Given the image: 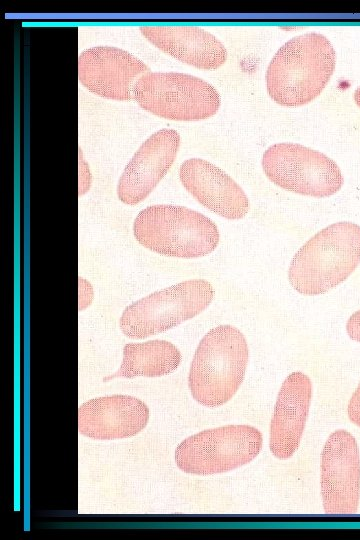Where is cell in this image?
<instances>
[{
	"label": "cell",
	"mask_w": 360,
	"mask_h": 540,
	"mask_svg": "<svg viewBox=\"0 0 360 540\" xmlns=\"http://www.w3.org/2000/svg\"><path fill=\"white\" fill-rule=\"evenodd\" d=\"M214 289L204 279H191L158 290L125 308L120 317L122 332L144 339L187 321L211 303Z\"/></svg>",
	"instance_id": "6"
},
{
	"label": "cell",
	"mask_w": 360,
	"mask_h": 540,
	"mask_svg": "<svg viewBox=\"0 0 360 540\" xmlns=\"http://www.w3.org/2000/svg\"><path fill=\"white\" fill-rule=\"evenodd\" d=\"M336 65V52L323 34L310 32L284 43L266 71L269 96L287 107L302 106L321 94Z\"/></svg>",
	"instance_id": "1"
},
{
	"label": "cell",
	"mask_w": 360,
	"mask_h": 540,
	"mask_svg": "<svg viewBox=\"0 0 360 540\" xmlns=\"http://www.w3.org/2000/svg\"><path fill=\"white\" fill-rule=\"evenodd\" d=\"M91 183V174L89 167L85 162L82 152L79 149V194H84L88 191Z\"/></svg>",
	"instance_id": "18"
},
{
	"label": "cell",
	"mask_w": 360,
	"mask_h": 540,
	"mask_svg": "<svg viewBox=\"0 0 360 540\" xmlns=\"http://www.w3.org/2000/svg\"><path fill=\"white\" fill-rule=\"evenodd\" d=\"M180 146L174 129H161L149 136L134 153L117 185L120 201L136 205L157 186L172 166Z\"/></svg>",
	"instance_id": "11"
},
{
	"label": "cell",
	"mask_w": 360,
	"mask_h": 540,
	"mask_svg": "<svg viewBox=\"0 0 360 540\" xmlns=\"http://www.w3.org/2000/svg\"><path fill=\"white\" fill-rule=\"evenodd\" d=\"M348 336L357 342H360V310L353 313L346 323Z\"/></svg>",
	"instance_id": "20"
},
{
	"label": "cell",
	"mask_w": 360,
	"mask_h": 540,
	"mask_svg": "<svg viewBox=\"0 0 360 540\" xmlns=\"http://www.w3.org/2000/svg\"><path fill=\"white\" fill-rule=\"evenodd\" d=\"M140 32L164 53L202 70H215L227 59L223 43L200 27L145 25Z\"/></svg>",
	"instance_id": "15"
},
{
	"label": "cell",
	"mask_w": 360,
	"mask_h": 540,
	"mask_svg": "<svg viewBox=\"0 0 360 540\" xmlns=\"http://www.w3.org/2000/svg\"><path fill=\"white\" fill-rule=\"evenodd\" d=\"M184 188L204 207L221 217L236 220L249 211L243 189L221 168L201 158L184 161L179 169Z\"/></svg>",
	"instance_id": "13"
},
{
	"label": "cell",
	"mask_w": 360,
	"mask_h": 540,
	"mask_svg": "<svg viewBox=\"0 0 360 540\" xmlns=\"http://www.w3.org/2000/svg\"><path fill=\"white\" fill-rule=\"evenodd\" d=\"M360 263V226L331 224L312 236L294 255L288 270L292 287L319 295L346 280Z\"/></svg>",
	"instance_id": "2"
},
{
	"label": "cell",
	"mask_w": 360,
	"mask_h": 540,
	"mask_svg": "<svg viewBox=\"0 0 360 540\" xmlns=\"http://www.w3.org/2000/svg\"><path fill=\"white\" fill-rule=\"evenodd\" d=\"M149 68L133 54L113 46H95L78 58V78L90 92L103 98L128 101Z\"/></svg>",
	"instance_id": "10"
},
{
	"label": "cell",
	"mask_w": 360,
	"mask_h": 540,
	"mask_svg": "<svg viewBox=\"0 0 360 540\" xmlns=\"http://www.w3.org/2000/svg\"><path fill=\"white\" fill-rule=\"evenodd\" d=\"M249 359L245 336L231 325L208 331L199 342L191 361L188 386L195 401L219 407L240 388Z\"/></svg>",
	"instance_id": "3"
},
{
	"label": "cell",
	"mask_w": 360,
	"mask_h": 540,
	"mask_svg": "<svg viewBox=\"0 0 360 540\" xmlns=\"http://www.w3.org/2000/svg\"><path fill=\"white\" fill-rule=\"evenodd\" d=\"M321 496L327 514H354L360 501V452L355 437L334 431L321 456Z\"/></svg>",
	"instance_id": "9"
},
{
	"label": "cell",
	"mask_w": 360,
	"mask_h": 540,
	"mask_svg": "<svg viewBox=\"0 0 360 540\" xmlns=\"http://www.w3.org/2000/svg\"><path fill=\"white\" fill-rule=\"evenodd\" d=\"M149 420V409L140 399L112 395L91 399L78 409V430L89 438L116 440L141 432Z\"/></svg>",
	"instance_id": "14"
},
{
	"label": "cell",
	"mask_w": 360,
	"mask_h": 540,
	"mask_svg": "<svg viewBox=\"0 0 360 540\" xmlns=\"http://www.w3.org/2000/svg\"><path fill=\"white\" fill-rule=\"evenodd\" d=\"M92 298L93 291L91 285L83 278H79V310H83L89 306Z\"/></svg>",
	"instance_id": "19"
},
{
	"label": "cell",
	"mask_w": 360,
	"mask_h": 540,
	"mask_svg": "<svg viewBox=\"0 0 360 540\" xmlns=\"http://www.w3.org/2000/svg\"><path fill=\"white\" fill-rule=\"evenodd\" d=\"M135 239L158 254L198 258L218 245L216 224L207 216L183 206L153 205L141 210L133 223Z\"/></svg>",
	"instance_id": "4"
},
{
	"label": "cell",
	"mask_w": 360,
	"mask_h": 540,
	"mask_svg": "<svg viewBox=\"0 0 360 540\" xmlns=\"http://www.w3.org/2000/svg\"><path fill=\"white\" fill-rule=\"evenodd\" d=\"M312 400V382L303 372L289 374L282 383L270 424L269 449L280 460L291 458L304 433Z\"/></svg>",
	"instance_id": "12"
},
{
	"label": "cell",
	"mask_w": 360,
	"mask_h": 540,
	"mask_svg": "<svg viewBox=\"0 0 360 540\" xmlns=\"http://www.w3.org/2000/svg\"><path fill=\"white\" fill-rule=\"evenodd\" d=\"M133 99L145 111L176 121H197L217 113L221 99L207 81L179 72H148L133 89Z\"/></svg>",
	"instance_id": "5"
},
{
	"label": "cell",
	"mask_w": 360,
	"mask_h": 540,
	"mask_svg": "<svg viewBox=\"0 0 360 540\" xmlns=\"http://www.w3.org/2000/svg\"><path fill=\"white\" fill-rule=\"evenodd\" d=\"M347 414L349 420L360 427V383L349 400Z\"/></svg>",
	"instance_id": "17"
},
{
	"label": "cell",
	"mask_w": 360,
	"mask_h": 540,
	"mask_svg": "<svg viewBox=\"0 0 360 540\" xmlns=\"http://www.w3.org/2000/svg\"><path fill=\"white\" fill-rule=\"evenodd\" d=\"M180 361V351L169 341L150 340L143 343H129L123 348L120 368L107 379L164 376L175 371Z\"/></svg>",
	"instance_id": "16"
},
{
	"label": "cell",
	"mask_w": 360,
	"mask_h": 540,
	"mask_svg": "<svg viewBox=\"0 0 360 540\" xmlns=\"http://www.w3.org/2000/svg\"><path fill=\"white\" fill-rule=\"evenodd\" d=\"M262 167L275 185L313 197H328L340 190V168L325 154L298 143L282 142L266 149Z\"/></svg>",
	"instance_id": "8"
},
{
	"label": "cell",
	"mask_w": 360,
	"mask_h": 540,
	"mask_svg": "<svg viewBox=\"0 0 360 540\" xmlns=\"http://www.w3.org/2000/svg\"><path fill=\"white\" fill-rule=\"evenodd\" d=\"M354 100L356 104L360 107V86L354 92Z\"/></svg>",
	"instance_id": "21"
},
{
	"label": "cell",
	"mask_w": 360,
	"mask_h": 540,
	"mask_svg": "<svg viewBox=\"0 0 360 540\" xmlns=\"http://www.w3.org/2000/svg\"><path fill=\"white\" fill-rule=\"evenodd\" d=\"M262 444V434L257 428L247 424L225 425L183 440L175 450V462L188 474L224 473L254 460Z\"/></svg>",
	"instance_id": "7"
}]
</instances>
